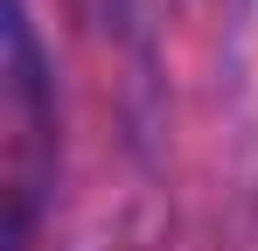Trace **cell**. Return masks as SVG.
Listing matches in <instances>:
<instances>
[{"label":"cell","mask_w":258,"mask_h":251,"mask_svg":"<svg viewBox=\"0 0 258 251\" xmlns=\"http://www.w3.org/2000/svg\"><path fill=\"white\" fill-rule=\"evenodd\" d=\"M56 196V91L28 7H7V63H0V244L28 251Z\"/></svg>","instance_id":"obj_1"}]
</instances>
